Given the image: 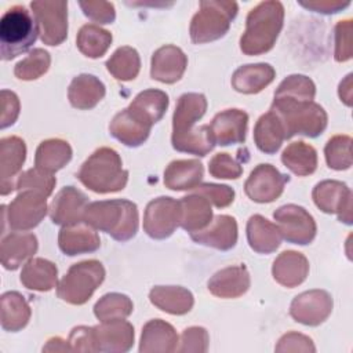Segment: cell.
<instances>
[{
  "label": "cell",
  "instance_id": "cell-1",
  "mask_svg": "<svg viewBox=\"0 0 353 353\" xmlns=\"http://www.w3.org/2000/svg\"><path fill=\"white\" fill-rule=\"evenodd\" d=\"M168 95L161 90L149 88L139 92L128 108L119 112L109 124L110 134L130 148L142 145L168 108Z\"/></svg>",
  "mask_w": 353,
  "mask_h": 353
},
{
  "label": "cell",
  "instance_id": "cell-2",
  "mask_svg": "<svg viewBox=\"0 0 353 353\" xmlns=\"http://www.w3.org/2000/svg\"><path fill=\"white\" fill-rule=\"evenodd\" d=\"M207 110V99L203 94L188 92L179 97L172 116V148L178 152L205 156L215 143L207 124L193 128V125L204 116Z\"/></svg>",
  "mask_w": 353,
  "mask_h": 353
},
{
  "label": "cell",
  "instance_id": "cell-3",
  "mask_svg": "<svg viewBox=\"0 0 353 353\" xmlns=\"http://www.w3.org/2000/svg\"><path fill=\"white\" fill-rule=\"evenodd\" d=\"M83 222L94 230L110 234L117 241H127L138 232V208L135 203L125 199L92 201L84 210Z\"/></svg>",
  "mask_w": 353,
  "mask_h": 353
},
{
  "label": "cell",
  "instance_id": "cell-4",
  "mask_svg": "<svg viewBox=\"0 0 353 353\" xmlns=\"http://www.w3.org/2000/svg\"><path fill=\"white\" fill-rule=\"evenodd\" d=\"M284 7L280 1H262L250 10L245 30L240 39V50L245 55H261L270 51L281 32Z\"/></svg>",
  "mask_w": 353,
  "mask_h": 353
},
{
  "label": "cell",
  "instance_id": "cell-5",
  "mask_svg": "<svg viewBox=\"0 0 353 353\" xmlns=\"http://www.w3.org/2000/svg\"><path fill=\"white\" fill-rule=\"evenodd\" d=\"M68 342L72 350L79 352L124 353L134 345V327L124 319L95 327L80 325L72 330Z\"/></svg>",
  "mask_w": 353,
  "mask_h": 353
},
{
  "label": "cell",
  "instance_id": "cell-6",
  "mask_svg": "<svg viewBox=\"0 0 353 353\" xmlns=\"http://www.w3.org/2000/svg\"><path fill=\"white\" fill-rule=\"evenodd\" d=\"M270 110L280 119L285 139L294 135L316 138L327 127V113L319 103L291 97H274Z\"/></svg>",
  "mask_w": 353,
  "mask_h": 353
},
{
  "label": "cell",
  "instance_id": "cell-7",
  "mask_svg": "<svg viewBox=\"0 0 353 353\" xmlns=\"http://www.w3.org/2000/svg\"><path fill=\"white\" fill-rule=\"evenodd\" d=\"M77 178L95 193H113L125 188L128 171L123 168L121 159L114 149L99 148L81 164Z\"/></svg>",
  "mask_w": 353,
  "mask_h": 353
},
{
  "label": "cell",
  "instance_id": "cell-8",
  "mask_svg": "<svg viewBox=\"0 0 353 353\" xmlns=\"http://www.w3.org/2000/svg\"><path fill=\"white\" fill-rule=\"evenodd\" d=\"M40 33L36 18L23 6L8 8L0 19V55L11 61L26 52Z\"/></svg>",
  "mask_w": 353,
  "mask_h": 353
},
{
  "label": "cell",
  "instance_id": "cell-9",
  "mask_svg": "<svg viewBox=\"0 0 353 353\" xmlns=\"http://www.w3.org/2000/svg\"><path fill=\"white\" fill-rule=\"evenodd\" d=\"M237 11L239 6L236 1H200V8L193 15L189 28L192 41L194 44H203L223 37Z\"/></svg>",
  "mask_w": 353,
  "mask_h": 353
},
{
  "label": "cell",
  "instance_id": "cell-10",
  "mask_svg": "<svg viewBox=\"0 0 353 353\" xmlns=\"http://www.w3.org/2000/svg\"><path fill=\"white\" fill-rule=\"evenodd\" d=\"M105 280V268L99 261L90 259L74 263L57 285V295L70 303L83 305Z\"/></svg>",
  "mask_w": 353,
  "mask_h": 353
},
{
  "label": "cell",
  "instance_id": "cell-11",
  "mask_svg": "<svg viewBox=\"0 0 353 353\" xmlns=\"http://www.w3.org/2000/svg\"><path fill=\"white\" fill-rule=\"evenodd\" d=\"M281 239L288 243L306 245L316 237L317 226L313 216L301 205L285 204L273 212Z\"/></svg>",
  "mask_w": 353,
  "mask_h": 353
},
{
  "label": "cell",
  "instance_id": "cell-12",
  "mask_svg": "<svg viewBox=\"0 0 353 353\" xmlns=\"http://www.w3.org/2000/svg\"><path fill=\"white\" fill-rule=\"evenodd\" d=\"M34 18L40 29V39L47 46H59L68 36V3L66 1H32Z\"/></svg>",
  "mask_w": 353,
  "mask_h": 353
},
{
  "label": "cell",
  "instance_id": "cell-13",
  "mask_svg": "<svg viewBox=\"0 0 353 353\" xmlns=\"http://www.w3.org/2000/svg\"><path fill=\"white\" fill-rule=\"evenodd\" d=\"M181 222L179 200L161 196L152 200L143 214V230L154 240L170 237Z\"/></svg>",
  "mask_w": 353,
  "mask_h": 353
},
{
  "label": "cell",
  "instance_id": "cell-14",
  "mask_svg": "<svg viewBox=\"0 0 353 353\" xmlns=\"http://www.w3.org/2000/svg\"><path fill=\"white\" fill-rule=\"evenodd\" d=\"M44 196L23 190L8 204L7 222L12 230H30L36 228L47 214Z\"/></svg>",
  "mask_w": 353,
  "mask_h": 353
},
{
  "label": "cell",
  "instance_id": "cell-15",
  "mask_svg": "<svg viewBox=\"0 0 353 353\" xmlns=\"http://www.w3.org/2000/svg\"><path fill=\"white\" fill-rule=\"evenodd\" d=\"M288 176L272 164L256 165L244 183L245 194L256 203L274 201L284 190Z\"/></svg>",
  "mask_w": 353,
  "mask_h": 353
},
{
  "label": "cell",
  "instance_id": "cell-16",
  "mask_svg": "<svg viewBox=\"0 0 353 353\" xmlns=\"http://www.w3.org/2000/svg\"><path fill=\"white\" fill-rule=\"evenodd\" d=\"M314 204L325 214H338V219L352 223V192L339 181H321L312 192Z\"/></svg>",
  "mask_w": 353,
  "mask_h": 353
},
{
  "label": "cell",
  "instance_id": "cell-17",
  "mask_svg": "<svg viewBox=\"0 0 353 353\" xmlns=\"http://www.w3.org/2000/svg\"><path fill=\"white\" fill-rule=\"evenodd\" d=\"M332 312V298L324 290H310L296 295L290 306L291 317L305 325L321 324Z\"/></svg>",
  "mask_w": 353,
  "mask_h": 353
},
{
  "label": "cell",
  "instance_id": "cell-18",
  "mask_svg": "<svg viewBox=\"0 0 353 353\" xmlns=\"http://www.w3.org/2000/svg\"><path fill=\"white\" fill-rule=\"evenodd\" d=\"M248 124V114L241 109H226L212 119L210 134L215 145L228 146L244 143Z\"/></svg>",
  "mask_w": 353,
  "mask_h": 353
},
{
  "label": "cell",
  "instance_id": "cell-19",
  "mask_svg": "<svg viewBox=\"0 0 353 353\" xmlns=\"http://www.w3.org/2000/svg\"><path fill=\"white\" fill-rule=\"evenodd\" d=\"M88 204V197L74 186L62 188L54 197L48 212L55 225L72 226L83 222V214Z\"/></svg>",
  "mask_w": 353,
  "mask_h": 353
},
{
  "label": "cell",
  "instance_id": "cell-20",
  "mask_svg": "<svg viewBox=\"0 0 353 353\" xmlns=\"http://www.w3.org/2000/svg\"><path fill=\"white\" fill-rule=\"evenodd\" d=\"M188 66L185 52L172 44H167L156 50L152 55L150 76L160 83L172 84L178 81Z\"/></svg>",
  "mask_w": 353,
  "mask_h": 353
},
{
  "label": "cell",
  "instance_id": "cell-21",
  "mask_svg": "<svg viewBox=\"0 0 353 353\" xmlns=\"http://www.w3.org/2000/svg\"><path fill=\"white\" fill-rule=\"evenodd\" d=\"M26 159V145L19 137H6L0 141V175L1 194L7 196L15 189L14 178L21 171Z\"/></svg>",
  "mask_w": 353,
  "mask_h": 353
},
{
  "label": "cell",
  "instance_id": "cell-22",
  "mask_svg": "<svg viewBox=\"0 0 353 353\" xmlns=\"http://www.w3.org/2000/svg\"><path fill=\"white\" fill-rule=\"evenodd\" d=\"M190 239L197 244L228 251L237 243V222L230 215H218L208 228L190 233Z\"/></svg>",
  "mask_w": 353,
  "mask_h": 353
},
{
  "label": "cell",
  "instance_id": "cell-23",
  "mask_svg": "<svg viewBox=\"0 0 353 353\" xmlns=\"http://www.w3.org/2000/svg\"><path fill=\"white\" fill-rule=\"evenodd\" d=\"M250 273L245 266H229L218 270L208 280V291L219 298H237L250 288Z\"/></svg>",
  "mask_w": 353,
  "mask_h": 353
},
{
  "label": "cell",
  "instance_id": "cell-24",
  "mask_svg": "<svg viewBox=\"0 0 353 353\" xmlns=\"http://www.w3.org/2000/svg\"><path fill=\"white\" fill-rule=\"evenodd\" d=\"M58 245L65 255L73 256L97 251L101 245V240L92 228L85 223H76L63 226L59 230Z\"/></svg>",
  "mask_w": 353,
  "mask_h": 353
},
{
  "label": "cell",
  "instance_id": "cell-25",
  "mask_svg": "<svg viewBox=\"0 0 353 353\" xmlns=\"http://www.w3.org/2000/svg\"><path fill=\"white\" fill-rule=\"evenodd\" d=\"M178 335L174 327L161 319L148 321L142 328L139 352L141 353H167L175 352Z\"/></svg>",
  "mask_w": 353,
  "mask_h": 353
},
{
  "label": "cell",
  "instance_id": "cell-26",
  "mask_svg": "<svg viewBox=\"0 0 353 353\" xmlns=\"http://www.w3.org/2000/svg\"><path fill=\"white\" fill-rule=\"evenodd\" d=\"M272 273L279 284L294 288L307 277L309 262L301 252L284 251L274 259Z\"/></svg>",
  "mask_w": 353,
  "mask_h": 353
},
{
  "label": "cell",
  "instance_id": "cell-27",
  "mask_svg": "<svg viewBox=\"0 0 353 353\" xmlns=\"http://www.w3.org/2000/svg\"><path fill=\"white\" fill-rule=\"evenodd\" d=\"M36 251L37 239L33 233H10L1 240V265L7 270H15Z\"/></svg>",
  "mask_w": 353,
  "mask_h": 353
},
{
  "label": "cell",
  "instance_id": "cell-28",
  "mask_svg": "<svg viewBox=\"0 0 353 353\" xmlns=\"http://www.w3.org/2000/svg\"><path fill=\"white\" fill-rule=\"evenodd\" d=\"M276 76L269 63H250L240 66L232 76V87L241 94H258L268 87Z\"/></svg>",
  "mask_w": 353,
  "mask_h": 353
},
{
  "label": "cell",
  "instance_id": "cell-29",
  "mask_svg": "<svg viewBox=\"0 0 353 353\" xmlns=\"http://www.w3.org/2000/svg\"><path fill=\"white\" fill-rule=\"evenodd\" d=\"M150 302L170 314H186L193 307V294L179 285H157L149 292Z\"/></svg>",
  "mask_w": 353,
  "mask_h": 353
},
{
  "label": "cell",
  "instance_id": "cell-30",
  "mask_svg": "<svg viewBox=\"0 0 353 353\" xmlns=\"http://www.w3.org/2000/svg\"><path fill=\"white\" fill-rule=\"evenodd\" d=\"M203 164L196 159L174 160L164 171V185L171 190H190L203 179Z\"/></svg>",
  "mask_w": 353,
  "mask_h": 353
},
{
  "label": "cell",
  "instance_id": "cell-31",
  "mask_svg": "<svg viewBox=\"0 0 353 353\" xmlns=\"http://www.w3.org/2000/svg\"><path fill=\"white\" fill-rule=\"evenodd\" d=\"M103 83L92 74L76 76L68 90V98L73 108L87 110L95 108L105 97Z\"/></svg>",
  "mask_w": 353,
  "mask_h": 353
},
{
  "label": "cell",
  "instance_id": "cell-32",
  "mask_svg": "<svg viewBox=\"0 0 353 353\" xmlns=\"http://www.w3.org/2000/svg\"><path fill=\"white\" fill-rule=\"evenodd\" d=\"M181 222L179 226L189 233L205 229L212 221L211 203L201 194L192 193L179 200Z\"/></svg>",
  "mask_w": 353,
  "mask_h": 353
},
{
  "label": "cell",
  "instance_id": "cell-33",
  "mask_svg": "<svg viewBox=\"0 0 353 353\" xmlns=\"http://www.w3.org/2000/svg\"><path fill=\"white\" fill-rule=\"evenodd\" d=\"M247 240L251 250L255 252L272 254L279 248L281 234L279 228L266 218L262 215H252L247 222Z\"/></svg>",
  "mask_w": 353,
  "mask_h": 353
},
{
  "label": "cell",
  "instance_id": "cell-34",
  "mask_svg": "<svg viewBox=\"0 0 353 353\" xmlns=\"http://www.w3.org/2000/svg\"><path fill=\"white\" fill-rule=\"evenodd\" d=\"M57 266L44 258L29 259L21 272V283L33 291H50L57 287Z\"/></svg>",
  "mask_w": 353,
  "mask_h": 353
},
{
  "label": "cell",
  "instance_id": "cell-35",
  "mask_svg": "<svg viewBox=\"0 0 353 353\" xmlns=\"http://www.w3.org/2000/svg\"><path fill=\"white\" fill-rule=\"evenodd\" d=\"M284 139V127L280 119L272 110L258 119L254 127V141L261 152L266 154L276 153L281 148Z\"/></svg>",
  "mask_w": 353,
  "mask_h": 353
},
{
  "label": "cell",
  "instance_id": "cell-36",
  "mask_svg": "<svg viewBox=\"0 0 353 353\" xmlns=\"http://www.w3.org/2000/svg\"><path fill=\"white\" fill-rule=\"evenodd\" d=\"M72 159V148L63 139H47L43 141L34 154V165L47 172L54 174L55 171L65 167Z\"/></svg>",
  "mask_w": 353,
  "mask_h": 353
},
{
  "label": "cell",
  "instance_id": "cell-37",
  "mask_svg": "<svg viewBox=\"0 0 353 353\" xmlns=\"http://www.w3.org/2000/svg\"><path fill=\"white\" fill-rule=\"evenodd\" d=\"M30 306L17 291H8L1 295V328L17 332L22 330L30 319Z\"/></svg>",
  "mask_w": 353,
  "mask_h": 353
},
{
  "label": "cell",
  "instance_id": "cell-38",
  "mask_svg": "<svg viewBox=\"0 0 353 353\" xmlns=\"http://www.w3.org/2000/svg\"><path fill=\"white\" fill-rule=\"evenodd\" d=\"M281 161L295 175L306 176L313 174L317 168V152L312 145L303 141L292 142L284 149Z\"/></svg>",
  "mask_w": 353,
  "mask_h": 353
},
{
  "label": "cell",
  "instance_id": "cell-39",
  "mask_svg": "<svg viewBox=\"0 0 353 353\" xmlns=\"http://www.w3.org/2000/svg\"><path fill=\"white\" fill-rule=\"evenodd\" d=\"M76 44L88 58H101L112 44V33L95 23L83 25L76 36Z\"/></svg>",
  "mask_w": 353,
  "mask_h": 353
},
{
  "label": "cell",
  "instance_id": "cell-40",
  "mask_svg": "<svg viewBox=\"0 0 353 353\" xmlns=\"http://www.w3.org/2000/svg\"><path fill=\"white\" fill-rule=\"evenodd\" d=\"M106 69L117 80H134L141 69V58L138 51L128 46L117 48L106 61Z\"/></svg>",
  "mask_w": 353,
  "mask_h": 353
},
{
  "label": "cell",
  "instance_id": "cell-41",
  "mask_svg": "<svg viewBox=\"0 0 353 353\" xmlns=\"http://www.w3.org/2000/svg\"><path fill=\"white\" fill-rule=\"evenodd\" d=\"M134 305L132 301L119 292H110L103 295L94 306V314L95 317L105 323V321H113V320H121L128 317L132 313Z\"/></svg>",
  "mask_w": 353,
  "mask_h": 353
},
{
  "label": "cell",
  "instance_id": "cell-42",
  "mask_svg": "<svg viewBox=\"0 0 353 353\" xmlns=\"http://www.w3.org/2000/svg\"><path fill=\"white\" fill-rule=\"evenodd\" d=\"M50 63V54L43 48H34L26 58L15 65L14 74L19 80H36L48 70Z\"/></svg>",
  "mask_w": 353,
  "mask_h": 353
},
{
  "label": "cell",
  "instance_id": "cell-43",
  "mask_svg": "<svg viewBox=\"0 0 353 353\" xmlns=\"http://www.w3.org/2000/svg\"><path fill=\"white\" fill-rule=\"evenodd\" d=\"M55 183H57V179L55 176H52V174H47L39 170L37 167H34L19 174V176L15 181V189L18 192L30 190L44 197H48L52 193Z\"/></svg>",
  "mask_w": 353,
  "mask_h": 353
},
{
  "label": "cell",
  "instance_id": "cell-44",
  "mask_svg": "<svg viewBox=\"0 0 353 353\" xmlns=\"http://www.w3.org/2000/svg\"><path fill=\"white\" fill-rule=\"evenodd\" d=\"M352 138L349 135H335L332 137L325 148V161L330 168L332 170H347L352 165Z\"/></svg>",
  "mask_w": 353,
  "mask_h": 353
},
{
  "label": "cell",
  "instance_id": "cell-45",
  "mask_svg": "<svg viewBox=\"0 0 353 353\" xmlns=\"http://www.w3.org/2000/svg\"><path fill=\"white\" fill-rule=\"evenodd\" d=\"M316 95L314 83L303 74H291L284 79L277 90L274 91V97H291L298 99L313 101Z\"/></svg>",
  "mask_w": 353,
  "mask_h": 353
},
{
  "label": "cell",
  "instance_id": "cell-46",
  "mask_svg": "<svg viewBox=\"0 0 353 353\" xmlns=\"http://www.w3.org/2000/svg\"><path fill=\"white\" fill-rule=\"evenodd\" d=\"M208 171L214 178L237 179L243 174V167L228 153H218L210 160Z\"/></svg>",
  "mask_w": 353,
  "mask_h": 353
},
{
  "label": "cell",
  "instance_id": "cell-47",
  "mask_svg": "<svg viewBox=\"0 0 353 353\" xmlns=\"http://www.w3.org/2000/svg\"><path fill=\"white\" fill-rule=\"evenodd\" d=\"M193 193L204 196L211 204L218 208L228 207L234 200V190L228 185H218V183H201L197 185Z\"/></svg>",
  "mask_w": 353,
  "mask_h": 353
},
{
  "label": "cell",
  "instance_id": "cell-48",
  "mask_svg": "<svg viewBox=\"0 0 353 353\" xmlns=\"http://www.w3.org/2000/svg\"><path fill=\"white\" fill-rule=\"evenodd\" d=\"M352 19L339 21L335 26V61L345 62L352 58Z\"/></svg>",
  "mask_w": 353,
  "mask_h": 353
},
{
  "label": "cell",
  "instance_id": "cell-49",
  "mask_svg": "<svg viewBox=\"0 0 353 353\" xmlns=\"http://www.w3.org/2000/svg\"><path fill=\"white\" fill-rule=\"evenodd\" d=\"M208 332L203 327H189L183 330L181 336V346L178 352H207Z\"/></svg>",
  "mask_w": 353,
  "mask_h": 353
},
{
  "label": "cell",
  "instance_id": "cell-50",
  "mask_svg": "<svg viewBox=\"0 0 353 353\" xmlns=\"http://www.w3.org/2000/svg\"><path fill=\"white\" fill-rule=\"evenodd\" d=\"M84 15L98 23H112L116 18L114 6L110 1H80Z\"/></svg>",
  "mask_w": 353,
  "mask_h": 353
},
{
  "label": "cell",
  "instance_id": "cell-51",
  "mask_svg": "<svg viewBox=\"0 0 353 353\" xmlns=\"http://www.w3.org/2000/svg\"><path fill=\"white\" fill-rule=\"evenodd\" d=\"M276 352H314L316 347L312 343V339L306 335L298 332H288L279 339Z\"/></svg>",
  "mask_w": 353,
  "mask_h": 353
},
{
  "label": "cell",
  "instance_id": "cell-52",
  "mask_svg": "<svg viewBox=\"0 0 353 353\" xmlns=\"http://www.w3.org/2000/svg\"><path fill=\"white\" fill-rule=\"evenodd\" d=\"M1 117H0V128L4 130L12 125L19 114V99L15 92L3 90L1 91Z\"/></svg>",
  "mask_w": 353,
  "mask_h": 353
},
{
  "label": "cell",
  "instance_id": "cell-53",
  "mask_svg": "<svg viewBox=\"0 0 353 353\" xmlns=\"http://www.w3.org/2000/svg\"><path fill=\"white\" fill-rule=\"evenodd\" d=\"M299 4L310 11L320 12V14H335L342 11L343 8L350 6V1H341V0H301Z\"/></svg>",
  "mask_w": 353,
  "mask_h": 353
}]
</instances>
